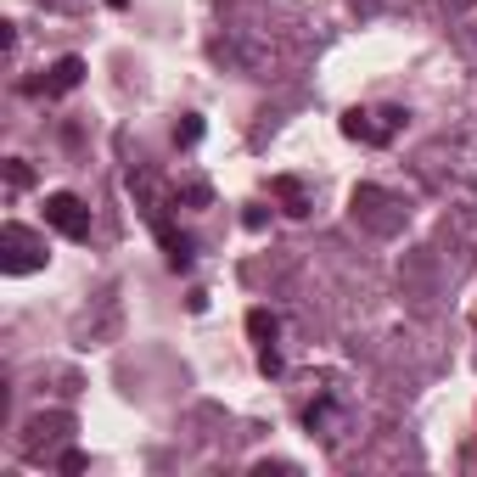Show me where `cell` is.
<instances>
[{"label": "cell", "instance_id": "ba28073f", "mask_svg": "<svg viewBox=\"0 0 477 477\" xmlns=\"http://www.w3.org/2000/svg\"><path fill=\"white\" fill-rule=\"evenodd\" d=\"M197 141H202V118L185 113V118L175 124V147H197Z\"/></svg>", "mask_w": 477, "mask_h": 477}, {"label": "cell", "instance_id": "7c38bea8", "mask_svg": "<svg viewBox=\"0 0 477 477\" xmlns=\"http://www.w3.org/2000/svg\"><path fill=\"white\" fill-rule=\"evenodd\" d=\"M259 371H264V377H281V354H276V348H259Z\"/></svg>", "mask_w": 477, "mask_h": 477}, {"label": "cell", "instance_id": "8fae6325", "mask_svg": "<svg viewBox=\"0 0 477 477\" xmlns=\"http://www.w3.org/2000/svg\"><path fill=\"white\" fill-rule=\"evenodd\" d=\"M56 466H62V472H85V466H90V455H85V449H62V455H56Z\"/></svg>", "mask_w": 477, "mask_h": 477}, {"label": "cell", "instance_id": "9c48e42d", "mask_svg": "<svg viewBox=\"0 0 477 477\" xmlns=\"http://www.w3.org/2000/svg\"><path fill=\"white\" fill-rule=\"evenodd\" d=\"M175 197H180V202H192V209H202V202H214V192H209V185H202V180H192V185H180Z\"/></svg>", "mask_w": 477, "mask_h": 477}, {"label": "cell", "instance_id": "4fadbf2b", "mask_svg": "<svg viewBox=\"0 0 477 477\" xmlns=\"http://www.w3.org/2000/svg\"><path fill=\"white\" fill-rule=\"evenodd\" d=\"M264 219H269L264 209H247V214H242V225H247V231H264Z\"/></svg>", "mask_w": 477, "mask_h": 477}, {"label": "cell", "instance_id": "5b68a950", "mask_svg": "<svg viewBox=\"0 0 477 477\" xmlns=\"http://www.w3.org/2000/svg\"><path fill=\"white\" fill-rule=\"evenodd\" d=\"M79 79H85V62H79V56H62L56 68L46 73V85H39V90H46V96H68V90H79ZM39 90H34V96H39Z\"/></svg>", "mask_w": 477, "mask_h": 477}, {"label": "cell", "instance_id": "277c9868", "mask_svg": "<svg viewBox=\"0 0 477 477\" xmlns=\"http://www.w3.org/2000/svg\"><path fill=\"white\" fill-rule=\"evenodd\" d=\"M343 135L348 141H365V147H388V141H393V130H388V118L382 113H343Z\"/></svg>", "mask_w": 477, "mask_h": 477}, {"label": "cell", "instance_id": "30bf717a", "mask_svg": "<svg viewBox=\"0 0 477 477\" xmlns=\"http://www.w3.org/2000/svg\"><path fill=\"white\" fill-rule=\"evenodd\" d=\"M29 180H34V175H29V163H23V158H12V163H6V185H12V192H23Z\"/></svg>", "mask_w": 477, "mask_h": 477}, {"label": "cell", "instance_id": "7a4b0ae2", "mask_svg": "<svg viewBox=\"0 0 477 477\" xmlns=\"http://www.w3.org/2000/svg\"><path fill=\"white\" fill-rule=\"evenodd\" d=\"M46 225L56 236H68V242H90V209L73 192H51L46 197Z\"/></svg>", "mask_w": 477, "mask_h": 477}, {"label": "cell", "instance_id": "52a82bcc", "mask_svg": "<svg viewBox=\"0 0 477 477\" xmlns=\"http://www.w3.org/2000/svg\"><path fill=\"white\" fill-rule=\"evenodd\" d=\"M276 331H281V320L269 315V309H247V337L259 348H276Z\"/></svg>", "mask_w": 477, "mask_h": 477}, {"label": "cell", "instance_id": "6da1fadb", "mask_svg": "<svg viewBox=\"0 0 477 477\" xmlns=\"http://www.w3.org/2000/svg\"><path fill=\"white\" fill-rule=\"evenodd\" d=\"M46 264V236H34L29 225H0V269L6 276H29V269Z\"/></svg>", "mask_w": 477, "mask_h": 477}, {"label": "cell", "instance_id": "5bb4252c", "mask_svg": "<svg viewBox=\"0 0 477 477\" xmlns=\"http://www.w3.org/2000/svg\"><path fill=\"white\" fill-rule=\"evenodd\" d=\"M107 6H113V12H124V6H130V0H107Z\"/></svg>", "mask_w": 477, "mask_h": 477}, {"label": "cell", "instance_id": "8992f818", "mask_svg": "<svg viewBox=\"0 0 477 477\" xmlns=\"http://www.w3.org/2000/svg\"><path fill=\"white\" fill-rule=\"evenodd\" d=\"M269 192L286 202V214H293V219H303V214H309V197H303V185H298L293 175H276V180H269Z\"/></svg>", "mask_w": 477, "mask_h": 477}, {"label": "cell", "instance_id": "3957f363", "mask_svg": "<svg viewBox=\"0 0 477 477\" xmlns=\"http://www.w3.org/2000/svg\"><path fill=\"white\" fill-rule=\"evenodd\" d=\"M152 231H158V242H163V253H169V269H175V276H185V269L197 264V242L185 236V231H175L163 214H152Z\"/></svg>", "mask_w": 477, "mask_h": 477}]
</instances>
